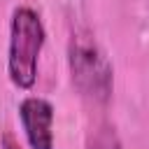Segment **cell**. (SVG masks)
<instances>
[{"label": "cell", "instance_id": "cell-1", "mask_svg": "<svg viewBox=\"0 0 149 149\" xmlns=\"http://www.w3.org/2000/svg\"><path fill=\"white\" fill-rule=\"evenodd\" d=\"M68 72L72 88L84 102L93 107H105L112 100V63L95 40L93 30L86 26H74L68 35Z\"/></svg>", "mask_w": 149, "mask_h": 149}, {"label": "cell", "instance_id": "cell-2", "mask_svg": "<svg viewBox=\"0 0 149 149\" xmlns=\"http://www.w3.org/2000/svg\"><path fill=\"white\" fill-rule=\"evenodd\" d=\"M44 42L47 30L42 16L30 5H19L12 12L7 40V77L16 88L30 91L35 86Z\"/></svg>", "mask_w": 149, "mask_h": 149}, {"label": "cell", "instance_id": "cell-3", "mask_svg": "<svg viewBox=\"0 0 149 149\" xmlns=\"http://www.w3.org/2000/svg\"><path fill=\"white\" fill-rule=\"evenodd\" d=\"M30 149H54V105L42 95H26L16 107Z\"/></svg>", "mask_w": 149, "mask_h": 149}, {"label": "cell", "instance_id": "cell-4", "mask_svg": "<svg viewBox=\"0 0 149 149\" xmlns=\"http://www.w3.org/2000/svg\"><path fill=\"white\" fill-rule=\"evenodd\" d=\"M86 149H123L121 137L112 123H98L86 137Z\"/></svg>", "mask_w": 149, "mask_h": 149}, {"label": "cell", "instance_id": "cell-5", "mask_svg": "<svg viewBox=\"0 0 149 149\" xmlns=\"http://www.w3.org/2000/svg\"><path fill=\"white\" fill-rule=\"evenodd\" d=\"M0 149H23L16 140H14V135L12 133H2V140H0Z\"/></svg>", "mask_w": 149, "mask_h": 149}]
</instances>
